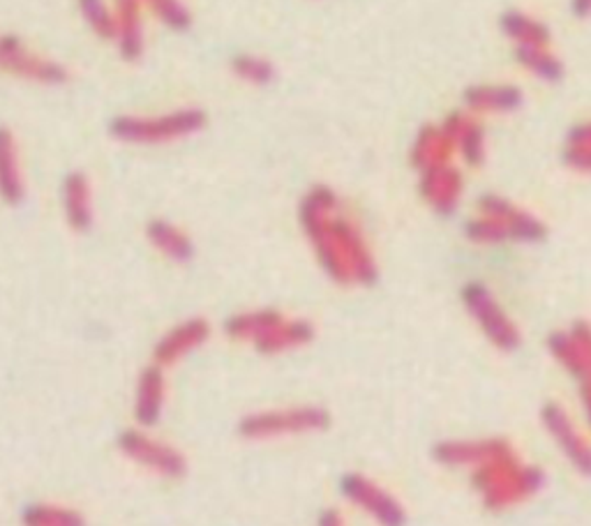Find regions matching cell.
<instances>
[{
	"label": "cell",
	"mask_w": 591,
	"mask_h": 526,
	"mask_svg": "<svg viewBox=\"0 0 591 526\" xmlns=\"http://www.w3.org/2000/svg\"><path fill=\"white\" fill-rule=\"evenodd\" d=\"M61 204H63V216L70 229L84 233L93 227V220H95L93 189H90V181L86 173L72 171L65 175L61 185Z\"/></svg>",
	"instance_id": "cell-15"
},
{
	"label": "cell",
	"mask_w": 591,
	"mask_h": 526,
	"mask_svg": "<svg viewBox=\"0 0 591 526\" xmlns=\"http://www.w3.org/2000/svg\"><path fill=\"white\" fill-rule=\"evenodd\" d=\"M26 197V185L19 164V152L14 134L0 125V199L10 206L22 204Z\"/></svg>",
	"instance_id": "cell-18"
},
{
	"label": "cell",
	"mask_w": 591,
	"mask_h": 526,
	"mask_svg": "<svg viewBox=\"0 0 591 526\" xmlns=\"http://www.w3.org/2000/svg\"><path fill=\"white\" fill-rule=\"evenodd\" d=\"M463 301L471 319L483 330V335L500 351H516L520 346L522 338L518 326L513 323L504 307L494 301L485 284L469 282L463 289Z\"/></svg>",
	"instance_id": "cell-6"
},
{
	"label": "cell",
	"mask_w": 591,
	"mask_h": 526,
	"mask_svg": "<svg viewBox=\"0 0 591 526\" xmlns=\"http://www.w3.org/2000/svg\"><path fill=\"white\" fill-rule=\"evenodd\" d=\"M564 162L580 173H591V146L566 144Z\"/></svg>",
	"instance_id": "cell-31"
},
{
	"label": "cell",
	"mask_w": 591,
	"mask_h": 526,
	"mask_svg": "<svg viewBox=\"0 0 591 526\" xmlns=\"http://www.w3.org/2000/svg\"><path fill=\"white\" fill-rule=\"evenodd\" d=\"M146 238L169 261L187 264L195 257V243L189 241V236L181 227L171 224L169 220H160V218L150 220L146 227Z\"/></svg>",
	"instance_id": "cell-21"
},
{
	"label": "cell",
	"mask_w": 591,
	"mask_h": 526,
	"mask_svg": "<svg viewBox=\"0 0 591 526\" xmlns=\"http://www.w3.org/2000/svg\"><path fill=\"white\" fill-rule=\"evenodd\" d=\"M421 173V197L440 212V216H451L463 194L460 171L451 164H444L426 169Z\"/></svg>",
	"instance_id": "cell-13"
},
{
	"label": "cell",
	"mask_w": 591,
	"mask_h": 526,
	"mask_svg": "<svg viewBox=\"0 0 591 526\" xmlns=\"http://www.w3.org/2000/svg\"><path fill=\"white\" fill-rule=\"evenodd\" d=\"M578 391H580V402H582V408H584L587 423L591 427V383H580Z\"/></svg>",
	"instance_id": "cell-35"
},
{
	"label": "cell",
	"mask_w": 591,
	"mask_h": 526,
	"mask_svg": "<svg viewBox=\"0 0 591 526\" xmlns=\"http://www.w3.org/2000/svg\"><path fill=\"white\" fill-rule=\"evenodd\" d=\"M315 340V326L305 319L284 317L269 333L261 335L253 346L263 356H280L287 351H296Z\"/></svg>",
	"instance_id": "cell-16"
},
{
	"label": "cell",
	"mask_w": 591,
	"mask_h": 526,
	"mask_svg": "<svg viewBox=\"0 0 591 526\" xmlns=\"http://www.w3.org/2000/svg\"><path fill=\"white\" fill-rule=\"evenodd\" d=\"M331 425V414L317 404H296L278 406L253 412L241 418L238 435L250 441H273L284 437H303L327 430Z\"/></svg>",
	"instance_id": "cell-4"
},
{
	"label": "cell",
	"mask_w": 591,
	"mask_h": 526,
	"mask_svg": "<svg viewBox=\"0 0 591 526\" xmlns=\"http://www.w3.org/2000/svg\"><path fill=\"white\" fill-rule=\"evenodd\" d=\"M317 526H345V517H342L340 511H335V509H327L319 515Z\"/></svg>",
	"instance_id": "cell-34"
},
{
	"label": "cell",
	"mask_w": 591,
	"mask_h": 526,
	"mask_svg": "<svg viewBox=\"0 0 591 526\" xmlns=\"http://www.w3.org/2000/svg\"><path fill=\"white\" fill-rule=\"evenodd\" d=\"M79 12L93 33L102 40H116V14H113L104 0H79Z\"/></svg>",
	"instance_id": "cell-28"
},
{
	"label": "cell",
	"mask_w": 591,
	"mask_h": 526,
	"mask_svg": "<svg viewBox=\"0 0 591 526\" xmlns=\"http://www.w3.org/2000/svg\"><path fill=\"white\" fill-rule=\"evenodd\" d=\"M0 68L45 86H61L67 82V70L63 65L33 53L16 35H0Z\"/></svg>",
	"instance_id": "cell-8"
},
{
	"label": "cell",
	"mask_w": 591,
	"mask_h": 526,
	"mask_svg": "<svg viewBox=\"0 0 591 526\" xmlns=\"http://www.w3.org/2000/svg\"><path fill=\"white\" fill-rule=\"evenodd\" d=\"M232 72L241 82L250 86H269L273 84L278 74L271 61H266V58L253 56V53H236L232 58Z\"/></svg>",
	"instance_id": "cell-27"
},
{
	"label": "cell",
	"mask_w": 591,
	"mask_h": 526,
	"mask_svg": "<svg viewBox=\"0 0 591 526\" xmlns=\"http://www.w3.org/2000/svg\"><path fill=\"white\" fill-rule=\"evenodd\" d=\"M119 448L130 462H135L148 474H156L160 478L176 480L183 478L187 472V460L178 448L150 437L148 432L139 430V427L125 430L119 437Z\"/></svg>",
	"instance_id": "cell-5"
},
{
	"label": "cell",
	"mask_w": 591,
	"mask_h": 526,
	"mask_svg": "<svg viewBox=\"0 0 591 526\" xmlns=\"http://www.w3.org/2000/svg\"><path fill=\"white\" fill-rule=\"evenodd\" d=\"M479 210L481 216H490L504 222L510 233V241L539 243L547 236V229L539 218H533L531 212L513 206L508 199L500 197V194H485L483 199H479Z\"/></svg>",
	"instance_id": "cell-12"
},
{
	"label": "cell",
	"mask_w": 591,
	"mask_h": 526,
	"mask_svg": "<svg viewBox=\"0 0 591 526\" xmlns=\"http://www.w3.org/2000/svg\"><path fill=\"white\" fill-rule=\"evenodd\" d=\"M522 102V90L516 86H469L463 93V105L471 111L483 113H508L520 109Z\"/></svg>",
	"instance_id": "cell-22"
},
{
	"label": "cell",
	"mask_w": 591,
	"mask_h": 526,
	"mask_svg": "<svg viewBox=\"0 0 591 526\" xmlns=\"http://www.w3.org/2000/svg\"><path fill=\"white\" fill-rule=\"evenodd\" d=\"M541 423L550 439L559 445L568 464L582 476H591V443L578 432L566 408L559 402H545L541 408Z\"/></svg>",
	"instance_id": "cell-9"
},
{
	"label": "cell",
	"mask_w": 591,
	"mask_h": 526,
	"mask_svg": "<svg viewBox=\"0 0 591 526\" xmlns=\"http://www.w3.org/2000/svg\"><path fill=\"white\" fill-rule=\"evenodd\" d=\"M455 142L446 134L444 127L426 125L418 132L414 148H411V164L416 169H432V167H444L451 164V158L455 152Z\"/></svg>",
	"instance_id": "cell-19"
},
{
	"label": "cell",
	"mask_w": 591,
	"mask_h": 526,
	"mask_svg": "<svg viewBox=\"0 0 591 526\" xmlns=\"http://www.w3.org/2000/svg\"><path fill=\"white\" fill-rule=\"evenodd\" d=\"M24 526H86L79 511L59 503H33L22 515Z\"/></svg>",
	"instance_id": "cell-25"
},
{
	"label": "cell",
	"mask_w": 591,
	"mask_h": 526,
	"mask_svg": "<svg viewBox=\"0 0 591 526\" xmlns=\"http://www.w3.org/2000/svg\"><path fill=\"white\" fill-rule=\"evenodd\" d=\"M208 338H211V323L201 317L185 319L178 326L169 328L158 340L156 348H152V360L160 367L176 365L178 360L193 354V351L201 348L208 342Z\"/></svg>",
	"instance_id": "cell-11"
},
{
	"label": "cell",
	"mask_w": 591,
	"mask_h": 526,
	"mask_svg": "<svg viewBox=\"0 0 591 526\" xmlns=\"http://www.w3.org/2000/svg\"><path fill=\"white\" fill-rule=\"evenodd\" d=\"M516 61L547 84L562 82L564 76L562 61L547 47H516Z\"/></svg>",
	"instance_id": "cell-26"
},
{
	"label": "cell",
	"mask_w": 591,
	"mask_h": 526,
	"mask_svg": "<svg viewBox=\"0 0 591 526\" xmlns=\"http://www.w3.org/2000/svg\"><path fill=\"white\" fill-rule=\"evenodd\" d=\"M146 3L171 30L185 33L193 26V14H189V10L181 3V0H146Z\"/></svg>",
	"instance_id": "cell-30"
},
{
	"label": "cell",
	"mask_w": 591,
	"mask_h": 526,
	"mask_svg": "<svg viewBox=\"0 0 591 526\" xmlns=\"http://www.w3.org/2000/svg\"><path fill=\"white\" fill-rule=\"evenodd\" d=\"M568 333L574 335V340L580 344L582 354H584V360H587V365H589V372H591V323H587V321H576L574 326H570Z\"/></svg>",
	"instance_id": "cell-32"
},
{
	"label": "cell",
	"mask_w": 591,
	"mask_h": 526,
	"mask_svg": "<svg viewBox=\"0 0 591 526\" xmlns=\"http://www.w3.org/2000/svg\"><path fill=\"white\" fill-rule=\"evenodd\" d=\"M164 400H167L164 367L152 363L139 375L137 391H135V406H132L139 427H152L160 423L162 412H164Z\"/></svg>",
	"instance_id": "cell-14"
},
{
	"label": "cell",
	"mask_w": 591,
	"mask_h": 526,
	"mask_svg": "<svg viewBox=\"0 0 591 526\" xmlns=\"http://www.w3.org/2000/svg\"><path fill=\"white\" fill-rule=\"evenodd\" d=\"M116 45L125 63H137L141 58V0H116Z\"/></svg>",
	"instance_id": "cell-17"
},
{
	"label": "cell",
	"mask_w": 591,
	"mask_h": 526,
	"mask_svg": "<svg viewBox=\"0 0 591 526\" xmlns=\"http://www.w3.org/2000/svg\"><path fill=\"white\" fill-rule=\"evenodd\" d=\"M570 10H574V14L578 19H587L591 14V0H574V5H570Z\"/></svg>",
	"instance_id": "cell-36"
},
{
	"label": "cell",
	"mask_w": 591,
	"mask_h": 526,
	"mask_svg": "<svg viewBox=\"0 0 591 526\" xmlns=\"http://www.w3.org/2000/svg\"><path fill=\"white\" fill-rule=\"evenodd\" d=\"M455 142V148L463 152L469 167H481L485 160V134L479 123H473L467 113L455 111L442 125Z\"/></svg>",
	"instance_id": "cell-20"
},
{
	"label": "cell",
	"mask_w": 591,
	"mask_h": 526,
	"mask_svg": "<svg viewBox=\"0 0 591 526\" xmlns=\"http://www.w3.org/2000/svg\"><path fill=\"white\" fill-rule=\"evenodd\" d=\"M471 485L490 511H504L537 494L545 485L539 466L525 464L516 451L494 457L471 472Z\"/></svg>",
	"instance_id": "cell-2"
},
{
	"label": "cell",
	"mask_w": 591,
	"mask_h": 526,
	"mask_svg": "<svg viewBox=\"0 0 591 526\" xmlns=\"http://www.w3.org/2000/svg\"><path fill=\"white\" fill-rule=\"evenodd\" d=\"M465 236L476 245H500L510 241V233L504 222L490 216H479L465 224Z\"/></svg>",
	"instance_id": "cell-29"
},
{
	"label": "cell",
	"mask_w": 591,
	"mask_h": 526,
	"mask_svg": "<svg viewBox=\"0 0 591 526\" xmlns=\"http://www.w3.org/2000/svg\"><path fill=\"white\" fill-rule=\"evenodd\" d=\"M340 492L358 511L370 515L379 526H405L407 513L386 487L364 474H347L340 480Z\"/></svg>",
	"instance_id": "cell-7"
},
{
	"label": "cell",
	"mask_w": 591,
	"mask_h": 526,
	"mask_svg": "<svg viewBox=\"0 0 591 526\" xmlns=\"http://www.w3.org/2000/svg\"><path fill=\"white\" fill-rule=\"evenodd\" d=\"M500 26L506 33V37L516 42V47H550L552 42L550 28L545 24L518 10L504 12L500 19Z\"/></svg>",
	"instance_id": "cell-24"
},
{
	"label": "cell",
	"mask_w": 591,
	"mask_h": 526,
	"mask_svg": "<svg viewBox=\"0 0 591 526\" xmlns=\"http://www.w3.org/2000/svg\"><path fill=\"white\" fill-rule=\"evenodd\" d=\"M208 123L204 109L185 107L162 115H119L109 123V134L121 144L160 146L187 139Z\"/></svg>",
	"instance_id": "cell-3"
},
{
	"label": "cell",
	"mask_w": 591,
	"mask_h": 526,
	"mask_svg": "<svg viewBox=\"0 0 591 526\" xmlns=\"http://www.w3.org/2000/svg\"><path fill=\"white\" fill-rule=\"evenodd\" d=\"M298 222L315 257L337 284L372 286L379 268L358 227L340 212L337 194L329 185H315L298 206Z\"/></svg>",
	"instance_id": "cell-1"
},
{
	"label": "cell",
	"mask_w": 591,
	"mask_h": 526,
	"mask_svg": "<svg viewBox=\"0 0 591 526\" xmlns=\"http://www.w3.org/2000/svg\"><path fill=\"white\" fill-rule=\"evenodd\" d=\"M566 144L591 146V123H582V125H576L574 130H570Z\"/></svg>",
	"instance_id": "cell-33"
},
{
	"label": "cell",
	"mask_w": 591,
	"mask_h": 526,
	"mask_svg": "<svg viewBox=\"0 0 591 526\" xmlns=\"http://www.w3.org/2000/svg\"><path fill=\"white\" fill-rule=\"evenodd\" d=\"M510 451H516L506 439L500 437H490V439H453V441H442L434 445L432 457L444 464L453 466V469H460V466H469V469H476L494 457H502Z\"/></svg>",
	"instance_id": "cell-10"
},
{
	"label": "cell",
	"mask_w": 591,
	"mask_h": 526,
	"mask_svg": "<svg viewBox=\"0 0 591 526\" xmlns=\"http://www.w3.org/2000/svg\"><path fill=\"white\" fill-rule=\"evenodd\" d=\"M282 319H284L282 311L273 309V307L241 311V315H234L224 321V333L236 342H253L255 344L261 335L269 333V330L273 326H278Z\"/></svg>",
	"instance_id": "cell-23"
}]
</instances>
